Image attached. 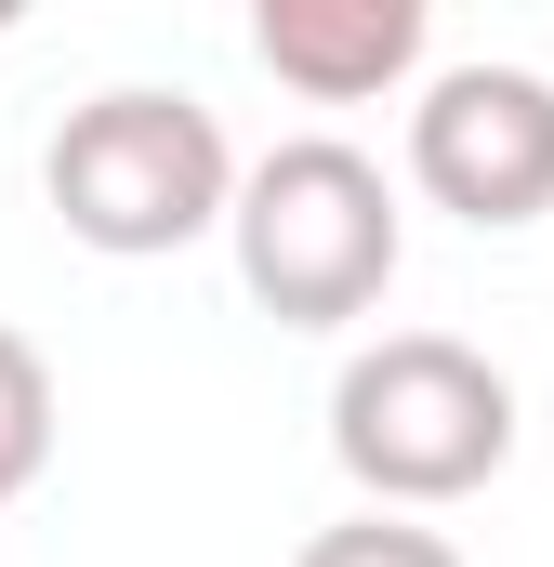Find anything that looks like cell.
<instances>
[{
	"instance_id": "obj_4",
	"label": "cell",
	"mask_w": 554,
	"mask_h": 567,
	"mask_svg": "<svg viewBox=\"0 0 554 567\" xmlns=\"http://www.w3.org/2000/svg\"><path fill=\"white\" fill-rule=\"evenodd\" d=\"M410 185L449 225H475V238L542 225L554 212V80L542 66H502V53L435 66L410 93Z\"/></svg>"
},
{
	"instance_id": "obj_5",
	"label": "cell",
	"mask_w": 554,
	"mask_h": 567,
	"mask_svg": "<svg viewBox=\"0 0 554 567\" xmlns=\"http://www.w3.org/2000/svg\"><path fill=\"white\" fill-rule=\"evenodd\" d=\"M252 53L304 106H383L422 80V0H265Z\"/></svg>"
},
{
	"instance_id": "obj_3",
	"label": "cell",
	"mask_w": 554,
	"mask_h": 567,
	"mask_svg": "<svg viewBox=\"0 0 554 567\" xmlns=\"http://www.w3.org/2000/svg\"><path fill=\"white\" fill-rule=\"evenodd\" d=\"M40 198L80 251L106 265H158V251H198L225 238V198H238V145L198 93H158V80H120L93 106H66L53 145H40Z\"/></svg>"
},
{
	"instance_id": "obj_2",
	"label": "cell",
	"mask_w": 554,
	"mask_h": 567,
	"mask_svg": "<svg viewBox=\"0 0 554 567\" xmlns=\"http://www.w3.org/2000/svg\"><path fill=\"white\" fill-rule=\"evenodd\" d=\"M225 251H238V290L265 303L277 330H343L370 317L397 265H410V212L383 185V158L343 133H290L238 172L225 198Z\"/></svg>"
},
{
	"instance_id": "obj_6",
	"label": "cell",
	"mask_w": 554,
	"mask_h": 567,
	"mask_svg": "<svg viewBox=\"0 0 554 567\" xmlns=\"http://www.w3.org/2000/svg\"><path fill=\"white\" fill-rule=\"evenodd\" d=\"M53 475V357L0 317V515Z\"/></svg>"
},
{
	"instance_id": "obj_1",
	"label": "cell",
	"mask_w": 554,
	"mask_h": 567,
	"mask_svg": "<svg viewBox=\"0 0 554 567\" xmlns=\"http://www.w3.org/2000/svg\"><path fill=\"white\" fill-rule=\"evenodd\" d=\"M330 462L357 475V515H449L515 462V370L462 330H383L330 383Z\"/></svg>"
},
{
	"instance_id": "obj_7",
	"label": "cell",
	"mask_w": 554,
	"mask_h": 567,
	"mask_svg": "<svg viewBox=\"0 0 554 567\" xmlns=\"http://www.w3.org/2000/svg\"><path fill=\"white\" fill-rule=\"evenodd\" d=\"M290 567H462V542L422 528V515H330Z\"/></svg>"
}]
</instances>
